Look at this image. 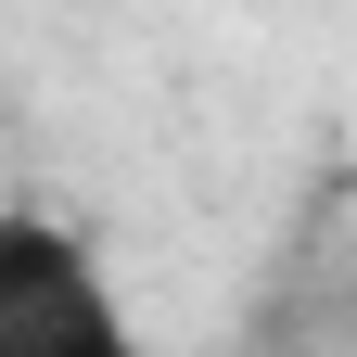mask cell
I'll return each mask as SVG.
<instances>
[{
	"instance_id": "obj_1",
	"label": "cell",
	"mask_w": 357,
	"mask_h": 357,
	"mask_svg": "<svg viewBox=\"0 0 357 357\" xmlns=\"http://www.w3.org/2000/svg\"><path fill=\"white\" fill-rule=\"evenodd\" d=\"M0 357H153L128 294H115V268L52 204L0 217Z\"/></svg>"
}]
</instances>
